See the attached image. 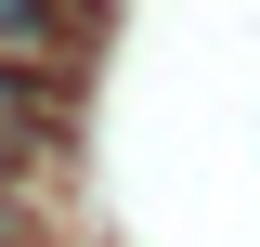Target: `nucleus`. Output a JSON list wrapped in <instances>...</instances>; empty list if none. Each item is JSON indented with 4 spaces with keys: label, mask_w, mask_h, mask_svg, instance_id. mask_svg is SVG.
<instances>
[{
    "label": "nucleus",
    "mask_w": 260,
    "mask_h": 247,
    "mask_svg": "<svg viewBox=\"0 0 260 247\" xmlns=\"http://www.w3.org/2000/svg\"><path fill=\"white\" fill-rule=\"evenodd\" d=\"M52 26V0H0V39H39Z\"/></svg>",
    "instance_id": "nucleus-1"
}]
</instances>
